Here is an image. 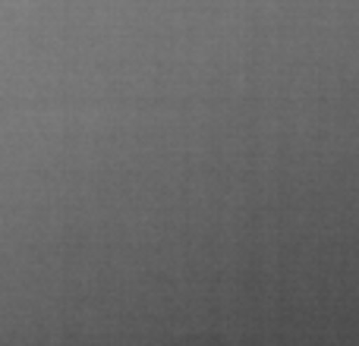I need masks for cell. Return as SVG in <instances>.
<instances>
[{
    "instance_id": "6da1fadb",
    "label": "cell",
    "mask_w": 359,
    "mask_h": 346,
    "mask_svg": "<svg viewBox=\"0 0 359 346\" xmlns=\"http://www.w3.org/2000/svg\"><path fill=\"white\" fill-rule=\"evenodd\" d=\"M174 346H230L224 337H211V334H196V337H183Z\"/></svg>"
}]
</instances>
